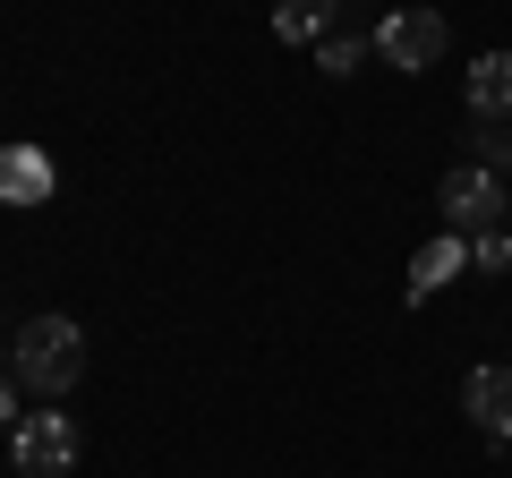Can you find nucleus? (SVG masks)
Returning a JSON list of instances; mask_svg holds the SVG:
<instances>
[{
  "instance_id": "obj_2",
  "label": "nucleus",
  "mask_w": 512,
  "mask_h": 478,
  "mask_svg": "<svg viewBox=\"0 0 512 478\" xmlns=\"http://www.w3.org/2000/svg\"><path fill=\"white\" fill-rule=\"evenodd\" d=\"M436 205H444V231H461V239H478V231H504V222H512V188H504V171H487V163H461V171H444Z\"/></svg>"
},
{
  "instance_id": "obj_11",
  "label": "nucleus",
  "mask_w": 512,
  "mask_h": 478,
  "mask_svg": "<svg viewBox=\"0 0 512 478\" xmlns=\"http://www.w3.org/2000/svg\"><path fill=\"white\" fill-rule=\"evenodd\" d=\"M470 146H478L487 171H512V129H504V120H470Z\"/></svg>"
},
{
  "instance_id": "obj_1",
  "label": "nucleus",
  "mask_w": 512,
  "mask_h": 478,
  "mask_svg": "<svg viewBox=\"0 0 512 478\" xmlns=\"http://www.w3.org/2000/svg\"><path fill=\"white\" fill-rule=\"evenodd\" d=\"M9 376L26 393H43V402H69L86 385V325L77 316H26L9 333Z\"/></svg>"
},
{
  "instance_id": "obj_8",
  "label": "nucleus",
  "mask_w": 512,
  "mask_h": 478,
  "mask_svg": "<svg viewBox=\"0 0 512 478\" xmlns=\"http://www.w3.org/2000/svg\"><path fill=\"white\" fill-rule=\"evenodd\" d=\"M461 94H470V120H512V52H487Z\"/></svg>"
},
{
  "instance_id": "obj_7",
  "label": "nucleus",
  "mask_w": 512,
  "mask_h": 478,
  "mask_svg": "<svg viewBox=\"0 0 512 478\" xmlns=\"http://www.w3.org/2000/svg\"><path fill=\"white\" fill-rule=\"evenodd\" d=\"M453 274H470V239H461V231H436L419 257H410V299H436Z\"/></svg>"
},
{
  "instance_id": "obj_13",
  "label": "nucleus",
  "mask_w": 512,
  "mask_h": 478,
  "mask_svg": "<svg viewBox=\"0 0 512 478\" xmlns=\"http://www.w3.org/2000/svg\"><path fill=\"white\" fill-rule=\"evenodd\" d=\"M9 427H18V376L0 368V436H9Z\"/></svg>"
},
{
  "instance_id": "obj_12",
  "label": "nucleus",
  "mask_w": 512,
  "mask_h": 478,
  "mask_svg": "<svg viewBox=\"0 0 512 478\" xmlns=\"http://www.w3.org/2000/svg\"><path fill=\"white\" fill-rule=\"evenodd\" d=\"M470 265H478V274H504V265H512V231H478L470 239Z\"/></svg>"
},
{
  "instance_id": "obj_10",
  "label": "nucleus",
  "mask_w": 512,
  "mask_h": 478,
  "mask_svg": "<svg viewBox=\"0 0 512 478\" xmlns=\"http://www.w3.org/2000/svg\"><path fill=\"white\" fill-rule=\"evenodd\" d=\"M367 52H376V35H350V26H333V35L316 43V60H325V77H350V69L367 60Z\"/></svg>"
},
{
  "instance_id": "obj_6",
  "label": "nucleus",
  "mask_w": 512,
  "mask_h": 478,
  "mask_svg": "<svg viewBox=\"0 0 512 478\" xmlns=\"http://www.w3.org/2000/svg\"><path fill=\"white\" fill-rule=\"evenodd\" d=\"M461 410H470L495 444H512V368H470L461 376Z\"/></svg>"
},
{
  "instance_id": "obj_9",
  "label": "nucleus",
  "mask_w": 512,
  "mask_h": 478,
  "mask_svg": "<svg viewBox=\"0 0 512 478\" xmlns=\"http://www.w3.org/2000/svg\"><path fill=\"white\" fill-rule=\"evenodd\" d=\"M342 26V0H274V35L282 43H325Z\"/></svg>"
},
{
  "instance_id": "obj_5",
  "label": "nucleus",
  "mask_w": 512,
  "mask_h": 478,
  "mask_svg": "<svg viewBox=\"0 0 512 478\" xmlns=\"http://www.w3.org/2000/svg\"><path fill=\"white\" fill-rule=\"evenodd\" d=\"M60 171L43 146H0V205H52Z\"/></svg>"
},
{
  "instance_id": "obj_4",
  "label": "nucleus",
  "mask_w": 512,
  "mask_h": 478,
  "mask_svg": "<svg viewBox=\"0 0 512 478\" xmlns=\"http://www.w3.org/2000/svg\"><path fill=\"white\" fill-rule=\"evenodd\" d=\"M376 60L384 69H436L444 60V18L436 9H393L376 26Z\"/></svg>"
},
{
  "instance_id": "obj_3",
  "label": "nucleus",
  "mask_w": 512,
  "mask_h": 478,
  "mask_svg": "<svg viewBox=\"0 0 512 478\" xmlns=\"http://www.w3.org/2000/svg\"><path fill=\"white\" fill-rule=\"evenodd\" d=\"M9 461H18V478H69L86 461V436H77L69 410H26L9 427Z\"/></svg>"
}]
</instances>
